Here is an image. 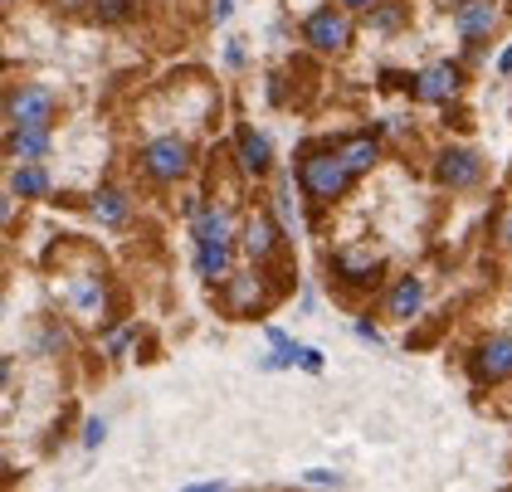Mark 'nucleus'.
Here are the masks:
<instances>
[{
    "label": "nucleus",
    "instance_id": "nucleus-6",
    "mask_svg": "<svg viewBox=\"0 0 512 492\" xmlns=\"http://www.w3.org/2000/svg\"><path fill=\"white\" fill-rule=\"evenodd\" d=\"M459 93V69L454 64H430L425 74L415 78V98L420 103H449Z\"/></svg>",
    "mask_w": 512,
    "mask_h": 492
},
{
    "label": "nucleus",
    "instance_id": "nucleus-9",
    "mask_svg": "<svg viewBox=\"0 0 512 492\" xmlns=\"http://www.w3.org/2000/svg\"><path fill=\"white\" fill-rule=\"evenodd\" d=\"M454 25H459V35L478 44V39H488V30L498 25V10L488 5V0H464L459 5V15H454Z\"/></svg>",
    "mask_w": 512,
    "mask_h": 492
},
{
    "label": "nucleus",
    "instance_id": "nucleus-16",
    "mask_svg": "<svg viewBox=\"0 0 512 492\" xmlns=\"http://www.w3.org/2000/svg\"><path fill=\"white\" fill-rule=\"evenodd\" d=\"M205 239H230V220H225V210H200L196 215V244Z\"/></svg>",
    "mask_w": 512,
    "mask_h": 492
},
{
    "label": "nucleus",
    "instance_id": "nucleus-17",
    "mask_svg": "<svg viewBox=\"0 0 512 492\" xmlns=\"http://www.w3.org/2000/svg\"><path fill=\"white\" fill-rule=\"evenodd\" d=\"M342 161L352 166V176H361V171L376 161V142H371V137H352V142L342 147Z\"/></svg>",
    "mask_w": 512,
    "mask_h": 492
},
{
    "label": "nucleus",
    "instance_id": "nucleus-19",
    "mask_svg": "<svg viewBox=\"0 0 512 492\" xmlns=\"http://www.w3.org/2000/svg\"><path fill=\"white\" fill-rule=\"evenodd\" d=\"M371 25H376V30H395V25H400V5H381V10L371 15Z\"/></svg>",
    "mask_w": 512,
    "mask_h": 492
},
{
    "label": "nucleus",
    "instance_id": "nucleus-11",
    "mask_svg": "<svg viewBox=\"0 0 512 492\" xmlns=\"http://www.w3.org/2000/svg\"><path fill=\"white\" fill-rule=\"evenodd\" d=\"M10 156L15 161H40L49 152V127H10Z\"/></svg>",
    "mask_w": 512,
    "mask_h": 492
},
{
    "label": "nucleus",
    "instance_id": "nucleus-26",
    "mask_svg": "<svg viewBox=\"0 0 512 492\" xmlns=\"http://www.w3.org/2000/svg\"><path fill=\"white\" fill-rule=\"evenodd\" d=\"M337 5H342V10H371L376 0H337Z\"/></svg>",
    "mask_w": 512,
    "mask_h": 492
},
{
    "label": "nucleus",
    "instance_id": "nucleus-18",
    "mask_svg": "<svg viewBox=\"0 0 512 492\" xmlns=\"http://www.w3.org/2000/svg\"><path fill=\"white\" fill-rule=\"evenodd\" d=\"M337 264L347 268L352 278H371L376 273V259H361V254H337Z\"/></svg>",
    "mask_w": 512,
    "mask_h": 492
},
{
    "label": "nucleus",
    "instance_id": "nucleus-7",
    "mask_svg": "<svg viewBox=\"0 0 512 492\" xmlns=\"http://www.w3.org/2000/svg\"><path fill=\"white\" fill-rule=\"evenodd\" d=\"M274 249H278L274 215H269V210H254V215H249V225H244V254H249L254 264H264Z\"/></svg>",
    "mask_w": 512,
    "mask_h": 492
},
{
    "label": "nucleus",
    "instance_id": "nucleus-28",
    "mask_svg": "<svg viewBox=\"0 0 512 492\" xmlns=\"http://www.w3.org/2000/svg\"><path fill=\"white\" fill-rule=\"evenodd\" d=\"M498 74H512V49H503V59H498Z\"/></svg>",
    "mask_w": 512,
    "mask_h": 492
},
{
    "label": "nucleus",
    "instance_id": "nucleus-10",
    "mask_svg": "<svg viewBox=\"0 0 512 492\" xmlns=\"http://www.w3.org/2000/svg\"><path fill=\"white\" fill-rule=\"evenodd\" d=\"M196 268H200V278L220 283L230 273V239H205V244H196Z\"/></svg>",
    "mask_w": 512,
    "mask_h": 492
},
{
    "label": "nucleus",
    "instance_id": "nucleus-13",
    "mask_svg": "<svg viewBox=\"0 0 512 492\" xmlns=\"http://www.w3.org/2000/svg\"><path fill=\"white\" fill-rule=\"evenodd\" d=\"M10 195H20V200H40V195H49V176H44L40 161H20V166L10 171Z\"/></svg>",
    "mask_w": 512,
    "mask_h": 492
},
{
    "label": "nucleus",
    "instance_id": "nucleus-4",
    "mask_svg": "<svg viewBox=\"0 0 512 492\" xmlns=\"http://www.w3.org/2000/svg\"><path fill=\"white\" fill-rule=\"evenodd\" d=\"M49 117H54V93L49 88H20V93H10L5 98V122L10 127H49Z\"/></svg>",
    "mask_w": 512,
    "mask_h": 492
},
{
    "label": "nucleus",
    "instance_id": "nucleus-12",
    "mask_svg": "<svg viewBox=\"0 0 512 492\" xmlns=\"http://www.w3.org/2000/svg\"><path fill=\"white\" fill-rule=\"evenodd\" d=\"M420 303H425V283H420V278H400V283L391 288L386 312H391L395 322H410V317L420 312Z\"/></svg>",
    "mask_w": 512,
    "mask_h": 492
},
{
    "label": "nucleus",
    "instance_id": "nucleus-14",
    "mask_svg": "<svg viewBox=\"0 0 512 492\" xmlns=\"http://www.w3.org/2000/svg\"><path fill=\"white\" fill-rule=\"evenodd\" d=\"M235 147H239V166H244V176H264V171H269V142H264L254 127H244V132H239Z\"/></svg>",
    "mask_w": 512,
    "mask_h": 492
},
{
    "label": "nucleus",
    "instance_id": "nucleus-25",
    "mask_svg": "<svg viewBox=\"0 0 512 492\" xmlns=\"http://www.w3.org/2000/svg\"><path fill=\"white\" fill-rule=\"evenodd\" d=\"M356 337H361V341H371V346L381 341V337H376V327H371V322H356Z\"/></svg>",
    "mask_w": 512,
    "mask_h": 492
},
{
    "label": "nucleus",
    "instance_id": "nucleus-20",
    "mask_svg": "<svg viewBox=\"0 0 512 492\" xmlns=\"http://www.w3.org/2000/svg\"><path fill=\"white\" fill-rule=\"evenodd\" d=\"M103 5V20H127L132 15V0H98Z\"/></svg>",
    "mask_w": 512,
    "mask_h": 492
},
{
    "label": "nucleus",
    "instance_id": "nucleus-27",
    "mask_svg": "<svg viewBox=\"0 0 512 492\" xmlns=\"http://www.w3.org/2000/svg\"><path fill=\"white\" fill-rule=\"evenodd\" d=\"M220 20H230V0H215V25Z\"/></svg>",
    "mask_w": 512,
    "mask_h": 492
},
{
    "label": "nucleus",
    "instance_id": "nucleus-31",
    "mask_svg": "<svg viewBox=\"0 0 512 492\" xmlns=\"http://www.w3.org/2000/svg\"><path fill=\"white\" fill-rule=\"evenodd\" d=\"M5 5H15V0H5Z\"/></svg>",
    "mask_w": 512,
    "mask_h": 492
},
{
    "label": "nucleus",
    "instance_id": "nucleus-23",
    "mask_svg": "<svg viewBox=\"0 0 512 492\" xmlns=\"http://www.w3.org/2000/svg\"><path fill=\"white\" fill-rule=\"evenodd\" d=\"M254 293H259V288H254L249 278H239V283H235V307H244L249 298H254Z\"/></svg>",
    "mask_w": 512,
    "mask_h": 492
},
{
    "label": "nucleus",
    "instance_id": "nucleus-30",
    "mask_svg": "<svg viewBox=\"0 0 512 492\" xmlns=\"http://www.w3.org/2000/svg\"><path fill=\"white\" fill-rule=\"evenodd\" d=\"M508 244H512V225H508Z\"/></svg>",
    "mask_w": 512,
    "mask_h": 492
},
{
    "label": "nucleus",
    "instance_id": "nucleus-2",
    "mask_svg": "<svg viewBox=\"0 0 512 492\" xmlns=\"http://www.w3.org/2000/svg\"><path fill=\"white\" fill-rule=\"evenodd\" d=\"M186 166H191V152H186V142L181 137H157V142H147V152H142V171L152 176V181H181L186 176Z\"/></svg>",
    "mask_w": 512,
    "mask_h": 492
},
{
    "label": "nucleus",
    "instance_id": "nucleus-24",
    "mask_svg": "<svg viewBox=\"0 0 512 492\" xmlns=\"http://www.w3.org/2000/svg\"><path fill=\"white\" fill-rule=\"evenodd\" d=\"M298 366H308V371H322V351H313V346H303V361Z\"/></svg>",
    "mask_w": 512,
    "mask_h": 492
},
{
    "label": "nucleus",
    "instance_id": "nucleus-8",
    "mask_svg": "<svg viewBox=\"0 0 512 492\" xmlns=\"http://www.w3.org/2000/svg\"><path fill=\"white\" fill-rule=\"evenodd\" d=\"M478 176H483V161H478L473 152H444L439 156V186L469 190Z\"/></svg>",
    "mask_w": 512,
    "mask_h": 492
},
{
    "label": "nucleus",
    "instance_id": "nucleus-22",
    "mask_svg": "<svg viewBox=\"0 0 512 492\" xmlns=\"http://www.w3.org/2000/svg\"><path fill=\"white\" fill-rule=\"evenodd\" d=\"M303 478H308L313 488H337V483H342V478H337V473H327V468H308Z\"/></svg>",
    "mask_w": 512,
    "mask_h": 492
},
{
    "label": "nucleus",
    "instance_id": "nucleus-1",
    "mask_svg": "<svg viewBox=\"0 0 512 492\" xmlns=\"http://www.w3.org/2000/svg\"><path fill=\"white\" fill-rule=\"evenodd\" d=\"M298 181H303V190H308L313 200H337L342 190L352 186V166L342 161V152H313L303 161Z\"/></svg>",
    "mask_w": 512,
    "mask_h": 492
},
{
    "label": "nucleus",
    "instance_id": "nucleus-29",
    "mask_svg": "<svg viewBox=\"0 0 512 492\" xmlns=\"http://www.w3.org/2000/svg\"><path fill=\"white\" fill-rule=\"evenodd\" d=\"M59 5H64V10H79L83 0H59Z\"/></svg>",
    "mask_w": 512,
    "mask_h": 492
},
{
    "label": "nucleus",
    "instance_id": "nucleus-5",
    "mask_svg": "<svg viewBox=\"0 0 512 492\" xmlns=\"http://www.w3.org/2000/svg\"><path fill=\"white\" fill-rule=\"evenodd\" d=\"M473 380H478V385L512 380V337H488L473 351Z\"/></svg>",
    "mask_w": 512,
    "mask_h": 492
},
{
    "label": "nucleus",
    "instance_id": "nucleus-21",
    "mask_svg": "<svg viewBox=\"0 0 512 492\" xmlns=\"http://www.w3.org/2000/svg\"><path fill=\"white\" fill-rule=\"evenodd\" d=\"M103 434H108V424H103V419H88V424H83V444H88V449H98V444H103Z\"/></svg>",
    "mask_w": 512,
    "mask_h": 492
},
{
    "label": "nucleus",
    "instance_id": "nucleus-15",
    "mask_svg": "<svg viewBox=\"0 0 512 492\" xmlns=\"http://www.w3.org/2000/svg\"><path fill=\"white\" fill-rule=\"evenodd\" d=\"M93 210H98L103 225H122V220H127V195H122V190H98Z\"/></svg>",
    "mask_w": 512,
    "mask_h": 492
},
{
    "label": "nucleus",
    "instance_id": "nucleus-3",
    "mask_svg": "<svg viewBox=\"0 0 512 492\" xmlns=\"http://www.w3.org/2000/svg\"><path fill=\"white\" fill-rule=\"evenodd\" d=\"M303 39L313 44L317 54H342L352 44V20L342 10H317V15H308V25H303Z\"/></svg>",
    "mask_w": 512,
    "mask_h": 492
}]
</instances>
